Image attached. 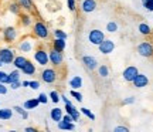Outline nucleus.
<instances>
[{
    "label": "nucleus",
    "mask_w": 153,
    "mask_h": 132,
    "mask_svg": "<svg viewBox=\"0 0 153 132\" xmlns=\"http://www.w3.org/2000/svg\"><path fill=\"white\" fill-rule=\"evenodd\" d=\"M33 34L37 37V39H47L48 37V27L44 24L43 22H36L34 23V26H33Z\"/></svg>",
    "instance_id": "1"
},
{
    "label": "nucleus",
    "mask_w": 153,
    "mask_h": 132,
    "mask_svg": "<svg viewBox=\"0 0 153 132\" xmlns=\"http://www.w3.org/2000/svg\"><path fill=\"white\" fill-rule=\"evenodd\" d=\"M58 78V74L54 68H44L41 71V80L47 84H54Z\"/></svg>",
    "instance_id": "2"
},
{
    "label": "nucleus",
    "mask_w": 153,
    "mask_h": 132,
    "mask_svg": "<svg viewBox=\"0 0 153 132\" xmlns=\"http://www.w3.org/2000/svg\"><path fill=\"white\" fill-rule=\"evenodd\" d=\"M48 58H50V63L54 67H60L62 64V61H64V55H62V51L51 48V51L48 53Z\"/></svg>",
    "instance_id": "3"
},
{
    "label": "nucleus",
    "mask_w": 153,
    "mask_h": 132,
    "mask_svg": "<svg viewBox=\"0 0 153 132\" xmlns=\"http://www.w3.org/2000/svg\"><path fill=\"white\" fill-rule=\"evenodd\" d=\"M104 39H105V34L102 33L101 30H98V28L91 30L89 34H88V40H89V43L94 44V45H99V44L102 43Z\"/></svg>",
    "instance_id": "4"
},
{
    "label": "nucleus",
    "mask_w": 153,
    "mask_h": 132,
    "mask_svg": "<svg viewBox=\"0 0 153 132\" xmlns=\"http://www.w3.org/2000/svg\"><path fill=\"white\" fill-rule=\"evenodd\" d=\"M137 53L142 57H153V44L149 41H143L137 45Z\"/></svg>",
    "instance_id": "5"
},
{
    "label": "nucleus",
    "mask_w": 153,
    "mask_h": 132,
    "mask_svg": "<svg viewBox=\"0 0 153 132\" xmlns=\"http://www.w3.org/2000/svg\"><path fill=\"white\" fill-rule=\"evenodd\" d=\"M34 60L37 61V64H40V66H47L48 64V61H50V58H48V53L45 51V50H43V48H38V50H36V53H34Z\"/></svg>",
    "instance_id": "6"
},
{
    "label": "nucleus",
    "mask_w": 153,
    "mask_h": 132,
    "mask_svg": "<svg viewBox=\"0 0 153 132\" xmlns=\"http://www.w3.org/2000/svg\"><path fill=\"white\" fill-rule=\"evenodd\" d=\"M98 48H99V53L108 55L115 50V43L112 41V40H109V39H104L102 40V43L98 45Z\"/></svg>",
    "instance_id": "7"
},
{
    "label": "nucleus",
    "mask_w": 153,
    "mask_h": 132,
    "mask_svg": "<svg viewBox=\"0 0 153 132\" xmlns=\"http://www.w3.org/2000/svg\"><path fill=\"white\" fill-rule=\"evenodd\" d=\"M14 51L11 48H0V60L3 64H11L14 60Z\"/></svg>",
    "instance_id": "8"
},
{
    "label": "nucleus",
    "mask_w": 153,
    "mask_h": 132,
    "mask_svg": "<svg viewBox=\"0 0 153 132\" xmlns=\"http://www.w3.org/2000/svg\"><path fill=\"white\" fill-rule=\"evenodd\" d=\"M137 68L135 66H129L126 67L125 70H123V72H122V77H123V80L125 81H128V83H132L133 80H135V77L137 75Z\"/></svg>",
    "instance_id": "9"
},
{
    "label": "nucleus",
    "mask_w": 153,
    "mask_h": 132,
    "mask_svg": "<svg viewBox=\"0 0 153 132\" xmlns=\"http://www.w3.org/2000/svg\"><path fill=\"white\" fill-rule=\"evenodd\" d=\"M82 64L89 71H94V70L98 68V61L95 60V57H92V55H84L82 57Z\"/></svg>",
    "instance_id": "10"
},
{
    "label": "nucleus",
    "mask_w": 153,
    "mask_h": 132,
    "mask_svg": "<svg viewBox=\"0 0 153 132\" xmlns=\"http://www.w3.org/2000/svg\"><path fill=\"white\" fill-rule=\"evenodd\" d=\"M3 39L6 43H13L17 39V30L14 27H6L3 30Z\"/></svg>",
    "instance_id": "11"
},
{
    "label": "nucleus",
    "mask_w": 153,
    "mask_h": 132,
    "mask_svg": "<svg viewBox=\"0 0 153 132\" xmlns=\"http://www.w3.org/2000/svg\"><path fill=\"white\" fill-rule=\"evenodd\" d=\"M132 84H133L136 88H143V87H146V85L149 84V80H148V77H146L145 74L137 72V75L135 77V80L132 81Z\"/></svg>",
    "instance_id": "12"
},
{
    "label": "nucleus",
    "mask_w": 153,
    "mask_h": 132,
    "mask_svg": "<svg viewBox=\"0 0 153 132\" xmlns=\"http://www.w3.org/2000/svg\"><path fill=\"white\" fill-rule=\"evenodd\" d=\"M95 9H97V1L95 0H82L81 10L84 13H92Z\"/></svg>",
    "instance_id": "13"
},
{
    "label": "nucleus",
    "mask_w": 153,
    "mask_h": 132,
    "mask_svg": "<svg viewBox=\"0 0 153 132\" xmlns=\"http://www.w3.org/2000/svg\"><path fill=\"white\" fill-rule=\"evenodd\" d=\"M64 110H65L67 114H70V115L72 116V119H74V122L79 119V111H78V110L75 108V107L72 105V102H67L65 107H64Z\"/></svg>",
    "instance_id": "14"
},
{
    "label": "nucleus",
    "mask_w": 153,
    "mask_h": 132,
    "mask_svg": "<svg viewBox=\"0 0 153 132\" xmlns=\"http://www.w3.org/2000/svg\"><path fill=\"white\" fill-rule=\"evenodd\" d=\"M20 71H22L23 74H24V75H33L34 72H36V66H34L31 61H28V60H27V63L24 64V67H23Z\"/></svg>",
    "instance_id": "15"
},
{
    "label": "nucleus",
    "mask_w": 153,
    "mask_h": 132,
    "mask_svg": "<svg viewBox=\"0 0 153 132\" xmlns=\"http://www.w3.org/2000/svg\"><path fill=\"white\" fill-rule=\"evenodd\" d=\"M62 110L61 108H58V107H55V108H53L51 110V112H50V116H51V119L54 122H60L61 119H62Z\"/></svg>",
    "instance_id": "16"
},
{
    "label": "nucleus",
    "mask_w": 153,
    "mask_h": 132,
    "mask_svg": "<svg viewBox=\"0 0 153 132\" xmlns=\"http://www.w3.org/2000/svg\"><path fill=\"white\" fill-rule=\"evenodd\" d=\"M19 48H20V51H23V53H28L30 50L33 48V40L31 39H24L22 43H20Z\"/></svg>",
    "instance_id": "17"
},
{
    "label": "nucleus",
    "mask_w": 153,
    "mask_h": 132,
    "mask_svg": "<svg viewBox=\"0 0 153 132\" xmlns=\"http://www.w3.org/2000/svg\"><path fill=\"white\" fill-rule=\"evenodd\" d=\"M26 63H27V58H26V57H23V55H17V57H14V60H13L14 67L19 68V70H22Z\"/></svg>",
    "instance_id": "18"
},
{
    "label": "nucleus",
    "mask_w": 153,
    "mask_h": 132,
    "mask_svg": "<svg viewBox=\"0 0 153 132\" xmlns=\"http://www.w3.org/2000/svg\"><path fill=\"white\" fill-rule=\"evenodd\" d=\"M70 87H72V89H78L82 87V78L79 75H75L70 80Z\"/></svg>",
    "instance_id": "19"
},
{
    "label": "nucleus",
    "mask_w": 153,
    "mask_h": 132,
    "mask_svg": "<svg viewBox=\"0 0 153 132\" xmlns=\"http://www.w3.org/2000/svg\"><path fill=\"white\" fill-rule=\"evenodd\" d=\"M19 4H20L22 9H24V10H27V11L34 10V4L31 0H19Z\"/></svg>",
    "instance_id": "20"
},
{
    "label": "nucleus",
    "mask_w": 153,
    "mask_h": 132,
    "mask_svg": "<svg viewBox=\"0 0 153 132\" xmlns=\"http://www.w3.org/2000/svg\"><path fill=\"white\" fill-rule=\"evenodd\" d=\"M53 48L58 50V51H64V50H65V40L54 39V41H53Z\"/></svg>",
    "instance_id": "21"
},
{
    "label": "nucleus",
    "mask_w": 153,
    "mask_h": 132,
    "mask_svg": "<svg viewBox=\"0 0 153 132\" xmlns=\"http://www.w3.org/2000/svg\"><path fill=\"white\" fill-rule=\"evenodd\" d=\"M38 104H40L38 98L27 99V101L24 102V108H26V110H34V108H37V107H38Z\"/></svg>",
    "instance_id": "22"
},
{
    "label": "nucleus",
    "mask_w": 153,
    "mask_h": 132,
    "mask_svg": "<svg viewBox=\"0 0 153 132\" xmlns=\"http://www.w3.org/2000/svg\"><path fill=\"white\" fill-rule=\"evenodd\" d=\"M11 116H13V111L10 108H1L0 110V119L7 121V119H10Z\"/></svg>",
    "instance_id": "23"
},
{
    "label": "nucleus",
    "mask_w": 153,
    "mask_h": 132,
    "mask_svg": "<svg viewBox=\"0 0 153 132\" xmlns=\"http://www.w3.org/2000/svg\"><path fill=\"white\" fill-rule=\"evenodd\" d=\"M137 30H139V33L143 34V36H149V34L152 33V28L149 27L146 23H140L139 27H137Z\"/></svg>",
    "instance_id": "24"
},
{
    "label": "nucleus",
    "mask_w": 153,
    "mask_h": 132,
    "mask_svg": "<svg viewBox=\"0 0 153 132\" xmlns=\"http://www.w3.org/2000/svg\"><path fill=\"white\" fill-rule=\"evenodd\" d=\"M57 124H58V128H60V129H68V131H72V129L75 128L72 122H65V121H62V119H61L60 122H57Z\"/></svg>",
    "instance_id": "25"
},
{
    "label": "nucleus",
    "mask_w": 153,
    "mask_h": 132,
    "mask_svg": "<svg viewBox=\"0 0 153 132\" xmlns=\"http://www.w3.org/2000/svg\"><path fill=\"white\" fill-rule=\"evenodd\" d=\"M13 110L16 111L17 114H20V115H22V118L23 119H27L28 118V112H27V110H26V108H24V107H19V105H16V107H14V108H13Z\"/></svg>",
    "instance_id": "26"
},
{
    "label": "nucleus",
    "mask_w": 153,
    "mask_h": 132,
    "mask_svg": "<svg viewBox=\"0 0 153 132\" xmlns=\"http://www.w3.org/2000/svg\"><path fill=\"white\" fill-rule=\"evenodd\" d=\"M98 74L101 75L102 78H106L108 75H109V68L105 66V64H102V66L98 67Z\"/></svg>",
    "instance_id": "27"
},
{
    "label": "nucleus",
    "mask_w": 153,
    "mask_h": 132,
    "mask_svg": "<svg viewBox=\"0 0 153 132\" xmlns=\"http://www.w3.org/2000/svg\"><path fill=\"white\" fill-rule=\"evenodd\" d=\"M9 77H10V83H14V81H19L20 80V70L16 68L14 71H11L9 74Z\"/></svg>",
    "instance_id": "28"
},
{
    "label": "nucleus",
    "mask_w": 153,
    "mask_h": 132,
    "mask_svg": "<svg viewBox=\"0 0 153 132\" xmlns=\"http://www.w3.org/2000/svg\"><path fill=\"white\" fill-rule=\"evenodd\" d=\"M0 83L6 84H10V77H9V74L4 71H0Z\"/></svg>",
    "instance_id": "29"
},
{
    "label": "nucleus",
    "mask_w": 153,
    "mask_h": 132,
    "mask_svg": "<svg viewBox=\"0 0 153 132\" xmlns=\"http://www.w3.org/2000/svg\"><path fill=\"white\" fill-rule=\"evenodd\" d=\"M106 31H109V33H115V31H118V24L115 22H109L106 24Z\"/></svg>",
    "instance_id": "30"
},
{
    "label": "nucleus",
    "mask_w": 153,
    "mask_h": 132,
    "mask_svg": "<svg viewBox=\"0 0 153 132\" xmlns=\"http://www.w3.org/2000/svg\"><path fill=\"white\" fill-rule=\"evenodd\" d=\"M54 37L55 39L67 40V33L65 31H62V30H60V28H57V30H54Z\"/></svg>",
    "instance_id": "31"
},
{
    "label": "nucleus",
    "mask_w": 153,
    "mask_h": 132,
    "mask_svg": "<svg viewBox=\"0 0 153 132\" xmlns=\"http://www.w3.org/2000/svg\"><path fill=\"white\" fill-rule=\"evenodd\" d=\"M22 24L23 26H30L31 24V17L28 16V14H22Z\"/></svg>",
    "instance_id": "32"
},
{
    "label": "nucleus",
    "mask_w": 153,
    "mask_h": 132,
    "mask_svg": "<svg viewBox=\"0 0 153 132\" xmlns=\"http://www.w3.org/2000/svg\"><path fill=\"white\" fill-rule=\"evenodd\" d=\"M79 112H82L84 115L88 116V118H89V119H92V121L95 119V115H94V114L89 110H88V108H81V110H79Z\"/></svg>",
    "instance_id": "33"
},
{
    "label": "nucleus",
    "mask_w": 153,
    "mask_h": 132,
    "mask_svg": "<svg viewBox=\"0 0 153 132\" xmlns=\"http://www.w3.org/2000/svg\"><path fill=\"white\" fill-rule=\"evenodd\" d=\"M50 98H51V101H53V102H55V104H57V102L61 99V97H60V94L57 92V91H51V92H50Z\"/></svg>",
    "instance_id": "34"
},
{
    "label": "nucleus",
    "mask_w": 153,
    "mask_h": 132,
    "mask_svg": "<svg viewBox=\"0 0 153 132\" xmlns=\"http://www.w3.org/2000/svg\"><path fill=\"white\" fill-rule=\"evenodd\" d=\"M10 11L14 14H20V4L19 3H11L10 4Z\"/></svg>",
    "instance_id": "35"
},
{
    "label": "nucleus",
    "mask_w": 153,
    "mask_h": 132,
    "mask_svg": "<svg viewBox=\"0 0 153 132\" xmlns=\"http://www.w3.org/2000/svg\"><path fill=\"white\" fill-rule=\"evenodd\" d=\"M71 97H74L78 102H81L82 99H84V98H82V94H79L76 89H72V91H71Z\"/></svg>",
    "instance_id": "36"
},
{
    "label": "nucleus",
    "mask_w": 153,
    "mask_h": 132,
    "mask_svg": "<svg viewBox=\"0 0 153 132\" xmlns=\"http://www.w3.org/2000/svg\"><path fill=\"white\" fill-rule=\"evenodd\" d=\"M38 101H40V104H47V102H48V97H47L45 94L41 92L38 95Z\"/></svg>",
    "instance_id": "37"
},
{
    "label": "nucleus",
    "mask_w": 153,
    "mask_h": 132,
    "mask_svg": "<svg viewBox=\"0 0 153 132\" xmlns=\"http://www.w3.org/2000/svg\"><path fill=\"white\" fill-rule=\"evenodd\" d=\"M143 7H146L149 11H153V0H148L143 3Z\"/></svg>",
    "instance_id": "38"
},
{
    "label": "nucleus",
    "mask_w": 153,
    "mask_h": 132,
    "mask_svg": "<svg viewBox=\"0 0 153 132\" xmlns=\"http://www.w3.org/2000/svg\"><path fill=\"white\" fill-rule=\"evenodd\" d=\"M133 102H135V97H128V98H125L122 101L123 105H129V104H133Z\"/></svg>",
    "instance_id": "39"
},
{
    "label": "nucleus",
    "mask_w": 153,
    "mask_h": 132,
    "mask_svg": "<svg viewBox=\"0 0 153 132\" xmlns=\"http://www.w3.org/2000/svg\"><path fill=\"white\" fill-rule=\"evenodd\" d=\"M67 4H68V9L71 11L75 10V0H67Z\"/></svg>",
    "instance_id": "40"
},
{
    "label": "nucleus",
    "mask_w": 153,
    "mask_h": 132,
    "mask_svg": "<svg viewBox=\"0 0 153 132\" xmlns=\"http://www.w3.org/2000/svg\"><path fill=\"white\" fill-rule=\"evenodd\" d=\"M28 87L31 88V89H38V88H40V83H38V81H30Z\"/></svg>",
    "instance_id": "41"
},
{
    "label": "nucleus",
    "mask_w": 153,
    "mask_h": 132,
    "mask_svg": "<svg viewBox=\"0 0 153 132\" xmlns=\"http://www.w3.org/2000/svg\"><path fill=\"white\" fill-rule=\"evenodd\" d=\"M22 87V83H20V80L19 81H14V83H10V88L11 89H17V88Z\"/></svg>",
    "instance_id": "42"
},
{
    "label": "nucleus",
    "mask_w": 153,
    "mask_h": 132,
    "mask_svg": "<svg viewBox=\"0 0 153 132\" xmlns=\"http://www.w3.org/2000/svg\"><path fill=\"white\" fill-rule=\"evenodd\" d=\"M115 132H129V128L128 127H116L115 128Z\"/></svg>",
    "instance_id": "43"
},
{
    "label": "nucleus",
    "mask_w": 153,
    "mask_h": 132,
    "mask_svg": "<svg viewBox=\"0 0 153 132\" xmlns=\"http://www.w3.org/2000/svg\"><path fill=\"white\" fill-rule=\"evenodd\" d=\"M62 121H65V122H74V119H72V116L70 115V114H65V115H62Z\"/></svg>",
    "instance_id": "44"
},
{
    "label": "nucleus",
    "mask_w": 153,
    "mask_h": 132,
    "mask_svg": "<svg viewBox=\"0 0 153 132\" xmlns=\"http://www.w3.org/2000/svg\"><path fill=\"white\" fill-rule=\"evenodd\" d=\"M7 94V87H4V84L0 83V95H4Z\"/></svg>",
    "instance_id": "45"
},
{
    "label": "nucleus",
    "mask_w": 153,
    "mask_h": 132,
    "mask_svg": "<svg viewBox=\"0 0 153 132\" xmlns=\"http://www.w3.org/2000/svg\"><path fill=\"white\" fill-rule=\"evenodd\" d=\"M61 99H62V101H64V102H65V104H67V102H71V101H70V99L67 98L65 95H61Z\"/></svg>",
    "instance_id": "46"
},
{
    "label": "nucleus",
    "mask_w": 153,
    "mask_h": 132,
    "mask_svg": "<svg viewBox=\"0 0 153 132\" xmlns=\"http://www.w3.org/2000/svg\"><path fill=\"white\" fill-rule=\"evenodd\" d=\"M26 132H36V128L28 127V128H26Z\"/></svg>",
    "instance_id": "47"
},
{
    "label": "nucleus",
    "mask_w": 153,
    "mask_h": 132,
    "mask_svg": "<svg viewBox=\"0 0 153 132\" xmlns=\"http://www.w3.org/2000/svg\"><path fill=\"white\" fill-rule=\"evenodd\" d=\"M28 84H30V81H23V83H22V87H28Z\"/></svg>",
    "instance_id": "48"
},
{
    "label": "nucleus",
    "mask_w": 153,
    "mask_h": 132,
    "mask_svg": "<svg viewBox=\"0 0 153 132\" xmlns=\"http://www.w3.org/2000/svg\"><path fill=\"white\" fill-rule=\"evenodd\" d=\"M145 1H148V0H142V3H145Z\"/></svg>",
    "instance_id": "49"
},
{
    "label": "nucleus",
    "mask_w": 153,
    "mask_h": 132,
    "mask_svg": "<svg viewBox=\"0 0 153 132\" xmlns=\"http://www.w3.org/2000/svg\"><path fill=\"white\" fill-rule=\"evenodd\" d=\"M1 64H3V63H1V60H0V66H1Z\"/></svg>",
    "instance_id": "50"
}]
</instances>
